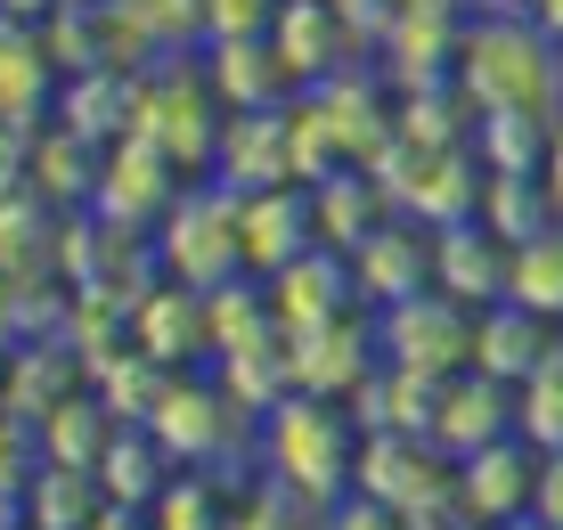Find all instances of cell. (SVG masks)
Listing matches in <instances>:
<instances>
[{"instance_id":"obj_13","label":"cell","mask_w":563,"mask_h":530,"mask_svg":"<svg viewBox=\"0 0 563 530\" xmlns=\"http://www.w3.org/2000/svg\"><path fill=\"white\" fill-rule=\"evenodd\" d=\"M212 180H229V188H286V180H295V131H286V107L229 114L221 147H212Z\"/></svg>"},{"instance_id":"obj_45","label":"cell","mask_w":563,"mask_h":530,"mask_svg":"<svg viewBox=\"0 0 563 530\" xmlns=\"http://www.w3.org/2000/svg\"><path fill=\"white\" fill-rule=\"evenodd\" d=\"M319 530H409V522H400L384 498H367V489H343V498L327 506V522H319Z\"/></svg>"},{"instance_id":"obj_31","label":"cell","mask_w":563,"mask_h":530,"mask_svg":"<svg viewBox=\"0 0 563 530\" xmlns=\"http://www.w3.org/2000/svg\"><path fill=\"white\" fill-rule=\"evenodd\" d=\"M482 229H490L498 245H531L539 229H555V196L539 172H490V188H482Z\"/></svg>"},{"instance_id":"obj_49","label":"cell","mask_w":563,"mask_h":530,"mask_svg":"<svg viewBox=\"0 0 563 530\" xmlns=\"http://www.w3.org/2000/svg\"><path fill=\"white\" fill-rule=\"evenodd\" d=\"M531 25H539V33H555V42H563V0H531Z\"/></svg>"},{"instance_id":"obj_44","label":"cell","mask_w":563,"mask_h":530,"mask_svg":"<svg viewBox=\"0 0 563 530\" xmlns=\"http://www.w3.org/2000/svg\"><path fill=\"white\" fill-rule=\"evenodd\" d=\"M295 515H310V506L295 498V489H278V482H269L262 498H254V506H238V515H229L221 530H295Z\"/></svg>"},{"instance_id":"obj_33","label":"cell","mask_w":563,"mask_h":530,"mask_svg":"<svg viewBox=\"0 0 563 530\" xmlns=\"http://www.w3.org/2000/svg\"><path fill=\"white\" fill-rule=\"evenodd\" d=\"M262 335H278V310H269V286H254L238 269V278H221L205 294V351L221 360V351H245V343H262Z\"/></svg>"},{"instance_id":"obj_16","label":"cell","mask_w":563,"mask_h":530,"mask_svg":"<svg viewBox=\"0 0 563 530\" xmlns=\"http://www.w3.org/2000/svg\"><path fill=\"white\" fill-rule=\"evenodd\" d=\"M515 433V384H498V376H457L441 384V417H433V441L450 449V457H474V449H490V441H507Z\"/></svg>"},{"instance_id":"obj_42","label":"cell","mask_w":563,"mask_h":530,"mask_svg":"<svg viewBox=\"0 0 563 530\" xmlns=\"http://www.w3.org/2000/svg\"><path fill=\"white\" fill-rule=\"evenodd\" d=\"M286 0H205V42H238V33H269Z\"/></svg>"},{"instance_id":"obj_41","label":"cell","mask_w":563,"mask_h":530,"mask_svg":"<svg viewBox=\"0 0 563 530\" xmlns=\"http://www.w3.org/2000/svg\"><path fill=\"white\" fill-rule=\"evenodd\" d=\"M42 253H49V212H42V196L33 188H16V196H0V269H42Z\"/></svg>"},{"instance_id":"obj_36","label":"cell","mask_w":563,"mask_h":530,"mask_svg":"<svg viewBox=\"0 0 563 530\" xmlns=\"http://www.w3.org/2000/svg\"><path fill=\"white\" fill-rule=\"evenodd\" d=\"M548 140H555V114H531V107H498V114H482V131H474V147H482L490 172H539L548 164Z\"/></svg>"},{"instance_id":"obj_43","label":"cell","mask_w":563,"mask_h":530,"mask_svg":"<svg viewBox=\"0 0 563 530\" xmlns=\"http://www.w3.org/2000/svg\"><path fill=\"white\" fill-rule=\"evenodd\" d=\"M33 140H42V123H9L0 114V196L33 188Z\"/></svg>"},{"instance_id":"obj_4","label":"cell","mask_w":563,"mask_h":530,"mask_svg":"<svg viewBox=\"0 0 563 530\" xmlns=\"http://www.w3.org/2000/svg\"><path fill=\"white\" fill-rule=\"evenodd\" d=\"M376 360L424 367V376L474 367V302H457V294H441V286H417V294H400V302H384Z\"/></svg>"},{"instance_id":"obj_21","label":"cell","mask_w":563,"mask_h":530,"mask_svg":"<svg viewBox=\"0 0 563 530\" xmlns=\"http://www.w3.org/2000/svg\"><path fill=\"white\" fill-rule=\"evenodd\" d=\"M269 42H278L286 74L310 90V82H327V74H343V57H352V25H343L335 0H286L278 25H269Z\"/></svg>"},{"instance_id":"obj_14","label":"cell","mask_w":563,"mask_h":530,"mask_svg":"<svg viewBox=\"0 0 563 530\" xmlns=\"http://www.w3.org/2000/svg\"><path fill=\"white\" fill-rule=\"evenodd\" d=\"M286 343H295V391H319V400H352L367 384V367H376V327H360L352 310L310 327V335H286Z\"/></svg>"},{"instance_id":"obj_12","label":"cell","mask_w":563,"mask_h":530,"mask_svg":"<svg viewBox=\"0 0 563 530\" xmlns=\"http://www.w3.org/2000/svg\"><path fill=\"white\" fill-rule=\"evenodd\" d=\"M352 278L367 302H400V294H417V286H433V229L409 221V212H384L376 229L352 245Z\"/></svg>"},{"instance_id":"obj_34","label":"cell","mask_w":563,"mask_h":530,"mask_svg":"<svg viewBox=\"0 0 563 530\" xmlns=\"http://www.w3.org/2000/svg\"><path fill=\"white\" fill-rule=\"evenodd\" d=\"M164 376H172V367L164 360H147V351L140 343H114V351H99V360H90V391H99V400L114 408V417H147V408H155V391H164Z\"/></svg>"},{"instance_id":"obj_7","label":"cell","mask_w":563,"mask_h":530,"mask_svg":"<svg viewBox=\"0 0 563 530\" xmlns=\"http://www.w3.org/2000/svg\"><path fill=\"white\" fill-rule=\"evenodd\" d=\"M238 417H245V408L229 400L221 384H197L188 367H172L164 391H155V408H147L140 424H147V433L164 441L180 465H212V457L229 449V433H238Z\"/></svg>"},{"instance_id":"obj_54","label":"cell","mask_w":563,"mask_h":530,"mask_svg":"<svg viewBox=\"0 0 563 530\" xmlns=\"http://www.w3.org/2000/svg\"><path fill=\"white\" fill-rule=\"evenodd\" d=\"M90 9H114V0H90Z\"/></svg>"},{"instance_id":"obj_9","label":"cell","mask_w":563,"mask_h":530,"mask_svg":"<svg viewBox=\"0 0 563 530\" xmlns=\"http://www.w3.org/2000/svg\"><path fill=\"white\" fill-rule=\"evenodd\" d=\"M262 286H269V310H278V335H310V327L343 319V310L360 302L352 253H335V245L295 253V262H286L278 278H262Z\"/></svg>"},{"instance_id":"obj_47","label":"cell","mask_w":563,"mask_h":530,"mask_svg":"<svg viewBox=\"0 0 563 530\" xmlns=\"http://www.w3.org/2000/svg\"><path fill=\"white\" fill-rule=\"evenodd\" d=\"M90 530H155L147 506H131V498H107L99 515H90Z\"/></svg>"},{"instance_id":"obj_28","label":"cell","mask_w":563,"mask_h":530,"mask_svg":"<svg viewBox=\"0 0 563 530\" xmlns=\"http://www.w3.org/2000/svg\"><path fill=\"white\" fill-rule=\"evenodd\" d=\"M99 506H107V489H99L90 465L42 457V465H33V482H25V530H90Z\"/></svg>"},{"instance_id":"obj_38","label":"cell","mask_w":563,"mask_h":530,"mask_svg":"<svg viewBox=\"0 0 563 530\" xmlns=\"http://www.w3.org/2000/svg\"><path fill=\"white\" fill-rule=\"evenodd\" d=\"M515 433L531 441L539 457H548V449H563V343L515 384Z\"/></svg>"},{"instance_id":"obj_32","label":"cell","mask_w":563,"mask_h":530,"mask_svg":"<svg viewBox=\"0 0 563 530\" xmlns=\"http://www.w3.org/2000/svg\"><path fill=\"white\" fill-rule=\"evenodd\" d=\"M99 140H82V131H42L33 140V196H49V205H90L99 196Z\"/></svg>"},{"instance_id":"obj_25","label":"cell","mask_w":563,"mask_h":530,"mask_svg":"<svg viewBox=\"0 0 563 530\" xmlns=\"http://www.w3.org/2000/svg\"><path fill=\"white\" fill-rule=\"evenodd\" d=\"M310 98H319V114L335 123V140L352 164H376L384 147L400 140V114L376 98V82H360V74H327V82H310Z\"/></svg>"},{"instance_id":"obj_8","label":"cell","mask_w":563,"mask_h":530,"mask_svg":"<svg viewBox=\"0 0 563 530\" xmlns=\"http://www.w3.org/2000/svg\"><path fill=\"white\" fill-rule=\"evenodd\" d=\"M531 498H539V449L522 441V433L474 449V457H457V515L465 522L498 530V522L531 515Z\"/></svg>"},{"instance_id":"obj_1","label":"cell","mask_w":563,"mask_h":530,"mask_svg":"<svg viewBox=\"0 0 563 530\" xmlns=\"http://www.w3.org/2000/svg\"><path fill=\"white\" fill-rule=\"evenodd\" d=\"M457 82L482 114H498V107L563 114V42L539 33L531 16H482V25H465Z\"/></svg>"},{"instance_id":"obj_10","label":"cell","mask_w":563,"mask_h":530,"mask_svg":"<svg viewBox=\"0 0 563 530\" xmlns=\"http://www.w3.org/2000/svg\"><path fill=\"white\" fill-rule=\"evenodd\" d=\"M319 245V221H310V188L295 196V180L286 188H245L238 205V262L245 278H278L295 253Z\"/></svg>"},{"instance_id":"obj_11","label":"cell","mask_w":563,"mask_h":530,"mask_svg":"<svg viewBox=\"0 0 563 530\" xmlns=\"http://www.w3.org/2000/svg\"><path fill=\"white\" fill-rule=\"evenodd\" d=\"M66 391H82V351H74L66 335H25L0 351V417L33 424L42 433V417Z\"/></svg>"},{"instance_id":"obj_53","label":"cell","mask_w":563,"mask_h":530,"mask_svg":"<svg viewBox=\"0 0 563 530\" xmlns=\"http://www.w3.org/2000/svg\"><path fill=\"white\" fill-rule=\"evenodd\" d=\"M441 530H482V522H465V515H457V522H441Z\"/></svg>"},{"instance_id":"obj_39","label":"cell","mask_w":563,"mask_h":530,"mask_svg":"<svg viewBox=\"0 0 563 530\" xmlns=\"http://www.w3.org/2000/svg\"><path fill=\"white\" fill-rule=\"evenodd\" d=\"M155 530H221L229 522V498H221V474H205V465H180L164 489H155Z\"/></svg>"},{"instance_id":"obj_2","label":"cell","mask_w":563,"mask_h":530,"mask_svg":"<svg viewBox=\"0 0 563 530\" xmlns=\"http://www.w3.org/2000/svg\"><path fill=\"white\" fill-rule=\"evenodd\" d=\"M352 424L335 417V400H319V391H286L278 408L262 417V465L278 489H295L310 515H327V506L352 489Z\"/></svg>"},{"instance_id":"obj_20","label":"cell","mask_w":563,"mask_h":530,"mask_svg":"<svg viewBox=\"0 0 563 530\" xmlns=\"http://www.w3.org/2000/svg\"><path fill=\"white\" fill-rule=\"evenodd\" d=\"M507 253L515 245H498L482 221H450V229H433V286L474 302V310H490L507 294Z\"/></svg>"},{"instance_id":"obj_51","label":"cell","mask_w":563,"mask_h":530,"mask_svg":"<svg viewBox=\"0 0 563 530\" xmlns=\"http://www.w3.org/2000/svg\"><path fill=\"white\" fill-rule=\"evenodd\" d=\"M482 16H531V0H482Z\"/></svg>"},{"instance_id":"obj_26","label":"cell","mask_w":563,"mask_h":530,"mask_svg":"<svg viewBox=\"0 0 563 530\" xmlns=\"http://www.w3.org/2000/svg\"><path fill=\"white\" fill-rule=\"evenodd\" d=\"M384 212H393V205H384V188L367 180L360 164L327 172V180L310 188V221H319V245H335V253H352V245L367 238V229L384 221Z\"/></svg>"},{"instance_id":"obj_23","label":"cell","mask_w":563,"mask_h":530,"mask_svg":"<svg viewBox=\"0 0 563 530\" xmlns=\"http://www.w3.org/2000/svg\"><path fill=\"white\" fill-rule=\"evenodd\" d=\"M548 351H555V335H548V319H539V310L507 302V294H498L490 310H474V367H482V376L522 384Z\"/></svg>"},{"instance_id":"obj_22","label":"cell","mask_w":563,"mask_h":530,"mask_svg":"<svg viewBox=\"0 0 563 530\" xmlns=\"http://www.w3.org/2000/svg\"><path fill=\"white\" fill-rule=\"evenodd\" d=\"M131 343L164 367H188L205 351V294L180 278H155L140 302H131Z\"/></svg>"},{"instance_id":"obj_52","label":"cell","mask_w":563,"mask_h":530,"mask_svg":"<svg viewBox=\"0 0 563 530\" xmlns=\"http://www.w3.org/2000/svg\"><path fill=\"white\" fill-rule=\"evenodd\" d=\"M498 530H555L548 515H515V522H498Z\"/></svg>"},{"instance_id":"obj_37","label":"cell","mask_w":563,"mask_h":530,"mask_svg":"<svg viewBox=\"0 0 563 530\" xmlns=\"http://www.w3.org/2000/svg\"><path fill=\"white\" fill-rule=\"evenodd\" d=\"M507 302L539 310V319H563V221L507 253Z\"/></svg>"},{"instance_id":"obj_40","label":"cell","mask_w":563,"mask_h":530,"mask_svg":"<svg viewBox=\"0 0 563 530\" xmlns=\"http://www.w3.org/2000/svg\"><path fill=\"white\" fill-rule=\"evenodd\" d=\"M114 9H123L164 57H180V49L205 42V0H114Z\"/></svg>"},{"instance_id":"obj_29","label":"cell","mask_w":563,"mask_h":530,"mask_svg":"<svg viewBox=\"0 0 563 530\" xmlns=\"http://www.w3.org/2000/svg\"><path fill=\"white\" fill-rule=\"evenodd\" d=\"M221 391L245 408V417H269V408L295 391V343L262 335V343H245V351H221Z\"/></svg>"},{"instance_id":"obj_17","label":"cell","mask_w":563,"mask_h":530,"mask_svg":"<svg viewBox=\"0 0 563 530\" xmlns=\"http://www.w3.org/2000/svg\"><path fill=\"white\" fill-rule=\"evenodd\" d=\"M441 384H450V376H424V367H393V360L367 367V384L352 391L360 433H417V441H433Z\"/></svg>"},{"instance_id":"obj_30","label":"cell","mask_w":563,"mask_h":530,"mask_svg":"<svg viewBox=\"0 0 563 530\" xmlns=\"http://www.w3.org/2000/svg\"><path fill=\"white\" fill-rule=\"evenodd\" d=\"M114 408L99 400V391H66V400L49 408L42 417V457H57V465H90V474H99V457H107V441H114Z\"/></svg>"},{"instance_id":"obj_5","label":"cell","mask_w":563,"mask_h":530,"mask_svg":"<svg viewBox=\"0 0 563 530\" xmlns=\"http://www.w3.org/2000/svg\"><path fill=\"white\" fill-rule=\"evenodd\" d=\"M221 123H229V107H221V90H212L205 66H155V74H140V123H131V131H147L172 164H212Z\"/></svg>"},{"instance_id":"obj_18","label":"cell","mask_w":563,"mask_h":530,"mask_svg":"<svg viewBox=\"0 0 563 530\" xmlns=\"http://www.w3.org/2000/svg\"><path fill=\"white\" fill-rule=\"evenodd\" d=\"M384 49H393V82L400 90H433V82H457V49H465V25L450 9H400L393 33H384Z\"/></svg>"},{"instance_id":"obj_15","label":"cell","mask_w":563,"mask_h":530,"mask_svg":"<svg viewBox=\"0 0 563 530\" xmlns=\"http://www.w3.org/2000/svg\"><path fill=\"white\" fill-rule=\"evenodd\" d=\"M205 74L221 90L229 114H262V107H286V90H302L286 74V57L269 33H238V42H205Z\"/></svg>"},{"instance_id":"obj_48","label":"cell","mask_w":563,"mask_h":530,"mask_svg":"<svg viewBox=\"0 0 563 530\" xmlns=\"http://www.w3.org/2000/svg\"><path fill=\"white\" fill-rule=\"evenodd\" d=\"M539 180L555 196V221H563V114H555V140H548V164H539Z\"/></svg>"},{"instance_id":"obj_3","label":"cell","mask_w":563,"mask_h":530,"mask_svg":"<svg viewBox=\"0 0 563 530\" xmlns=\"http://www.w3.org/2000/svg\"><path fill=\"white\" fill-rule=\"evenodd\" d=\"M238 205L245 188L212 180V188H180L164 205V221H155V262H164V278L212 294L221 278H238Z\"/></svg>"},{"instance_id":"obj_50","label":"cell","mask_w":563,"mask_h":530,"mask_svg":"<svg viewBox=\"0 0 563 530\" xmlns=\"http://www.w3.org/2000/svg\"><path fill=\"white\" fill-rule=\"evenodd\" d=\"M0 9H9V16H33V25H42V16L57 9V0H0Z\"/></svg>"},{"instance_id":"obj_46","label":"cell","mask_w":563,"mask_h":530,"mask_svg":"<svg viewBox=\"0 0 563 530\" xmlns=\"http://www.w3.org/2000/svg\"><path fill=\"white\" fill-rule=\"evenodd\" d=\"M531 515H548V522L563 530V449L539 457V498H531Z\"/></svg>"},{"instance_id":"obj_27","label":"cell","mask_w":563,"mask_h":530,"mask_svg":"<svg viewBox=\"0 0 563 530\" xmlns=\"http://www.w3.org/2000/svg\"><path fill=\"white\" fill-rule=\"evenodd\" d=\"M172 474H180V457H172V449L155 441L140 417H131V424H114V441H107V457H99V489H107V498L155 506V489H164Z\"/></svg>"},{"instance_id":"obj_6","label":"cell","mask_w":563,"mask_h":530,"mask_svg":"<svg viewBox=\"0 0 563 530\" xmlns=\"http://www.w3.org/2000/svg\"><path fill=\"white\" fill-rule=\"evenodd\" d=\"M172 196H180V164H172L147 131L107 140V155H99V196H90V212H99L107 229H155Z\"/></svg>"},{"instance_id":"obj_35","label":"cell","mask_w":563,"mask_h":530,"mask_svg":"<svg viewBox=\"0 0 563 530\" xmlns=\"http://www.w3.org/2000/svg\"><path fill=\"white\" fill-rule=\"evenodd\" d=\"M400 140L409 147H457L465 123H482V107L465 98V82H433V90H400Z\"/></svg>"},{"instance_id":"obj_24","label":"cell","mask_w":563,"mask_h":530,"mask_svg":"<svg viewBox=\"0 0 563 530\" xmlns=\"http://www.w3.org/2000/svg\"><path fill=\"white\" fill-rule=\"evenodd\" d=\"M57 82H66V74L49 66L42 25L0 9V114H9V123H33L42 107H57Z\"/></svg>"},{"instance_id":"obj_19","label":"cell","mask_w":563,"mask_h":530,"mask_svg":"<svg viewBox=\"0 0 563 530\" xmlns=\"http://www.w3.org/2000/svg\"><path fill=\"white\" fill-rule=\"evenodd\" d=\"M57 123L82 131V140H123L140 123V66H90V74H66L57 82Z\"/></svg>"}]
</instances>
